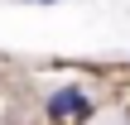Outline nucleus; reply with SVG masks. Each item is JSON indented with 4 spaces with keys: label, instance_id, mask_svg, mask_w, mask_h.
Listing matches in <instances>:
<instances>
[{
    "label": "nucleus",
    "instance_id": "1",
    "mask_svg": "<svg viewBox=\"0 0 130 125\" xmlns=\"http://www.w3.org/2000/svg\"><path fill=\"white\" fill-rule=\"evenodd\" d=\"M43 116H48V125H82L87 116H92V96H87V87H77V82L53 87L48 101H43Z\"/></svg>",
    "mask_w": 130,
    "mask_h": 125
},
{
    "label": "nucleus",
    "instance_id": "2",
    "mask_svg": "<svg viewBox=\"0 0 130 125\" xmlns=\"http://www.w3.org/2000/svg\"><path fill=\"white\" fill-rule=\"evenodd\" d=\"M34 5H58V0H34Z\"/></svg>",
    "mask_w": 130,
    "mask_h": 125
},
{
    "label": "nucleus",
    "instance_id": "3",
    "mask_svg": "<svg viewBox=\"0 0 130 125\" xmlns=\"http://www.w3.org/2000/svg\"><path fill=\"white\" fill-rule=\"evenodd\" d=\"M125 125H130V111H125Z\"/></svg>",
    "mask_w": 130,
    "mask_h": 125
}]
</instances>
